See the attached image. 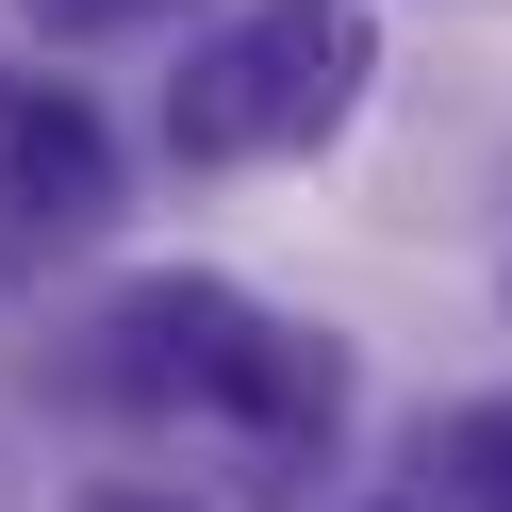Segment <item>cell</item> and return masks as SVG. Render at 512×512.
I'll return each mask as SVG.
<instances>
[{"label": "cell", "mask_w": 512, "mask_h": 512, "mask_svg": "<svg viewBox=\"0 0 512 512\" xmlns=\"http://www.w3.org/2000/svg\"><path fill=\"white\" fill-rule=\"evenodd\" d=\"M347 83H364V17L347 0H265L232 50H199V67L166 83V133L199 149V166H232V149H298L347 116Z\"/></svg>", "instance_id": "cell-1"}, {"label": "cell", "mask_w": 512, "mask_h": 512, "mask_svg": "<svg viewBox=\"0 0 512 512\" xmlns=\"http://www.w3.org/2000/svg\"><path fill=\"white\" fill-rule=\"evenodd\" d=\"M0 215H17V232L116 215V149H100V116H83L67 83H0Z\"/></svg>", "instance_id": "cell-2"}, {"label": "cell", "mask_w": 512, "mask_h": 512, "mask_svg": "<svg viewBox=\"0 0 512 512\" xmlns=\"http://www.w3.org/2000/svg\"><path fill=\"white\" fill-rule=\"evenodd\" d=\"M100 347H116V380H133V397H232L248 314L215 298V281H133V298L100 314Z\"/></svg>", "instance_id": "cell-3"}, {"label": "cell", "mask_w": 512, "mask_h": 512, "mask_svg": "<svg viewBox=\"0 0 512 512\" xmlns=\"http://www.w3.org/2000/svg\"><path fill=\"white\" fill-rule=\"evenodd\" d=\"M232 397L265 413L281 446H298V430H331V413H347V364H331V347H298V331H248V364H232Z\"/></svg>", "instance_id": "cell-4"}, {"label": "cell", "mask_w": 512, "mask_h": 512, "mask_svg": "<svg viewBox=\"0 0 512 512\" xmlns=\"http://www.w3.org/2000/svg\"><path fill=\"white\" fill-rule=\"evenodd\" d=\"M430 463H446V496H463V512H512V397L446 413V430H430Z\"/></svg>", "instance_id": "cell-5"}, {"label": "cell", "mask_w": 512, "mask_h": 512, "mask_svg": "<svg viewBox=\"0 0 512 512\" xmlns=\"http://www.w3.org/2000/svg\"><path fill=\"white\" fill-rule=\"evenodd\" d=\"M17 17H34V34H100L116 0H17Z\"/></svg>", "instance_id": "cell-6"}, {"label": "cell", "mask_w": 512, "mask_h": 512, "mask_svg": "<svg viewBox=\"0 0 512 512\" xmlns=\"http://www.w3.org/2000/svg\"><path fill=\"white\" fill-rule=\"evenodd\" d=\"M83 512H182V496H83Z\"/></svg>", "instance_id": "cell-7"}, {"label": "cell", "mask_w": 512, "mask_h": 512, "mask_svg": "<svg viewBox=\"0 0 512 512\" xmlns=\"http://www.w3.org/2000/svg\"><path fill=\"white\" fill-rule=\"evenodd\" d=\"M380 512H413V496H380Z\"/></svg>", "instance_id": "cell-8"}]
</instances>
